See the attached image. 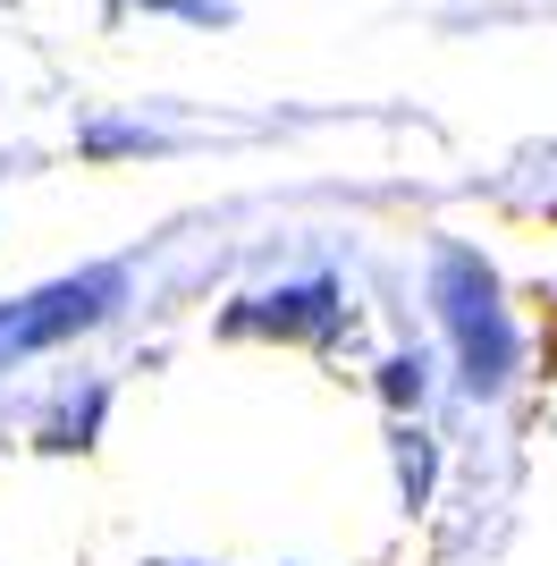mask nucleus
<instances>
[{
  "label": "nucleus",
  "instance_id": "f257e3e1",
  "mask_svg": "<svg viewBox=\"0 0 557 566\" xmlns=\"http://www.w3.org/2000/svg\"><path fill=\"white\" fill-rule=\"evenodd\" d=\"M440 322L448 338H456V373L473 398H498L515 373V322L498 313V287H490V271L473 254H456L448 245L440 254Z\"/></svg>",
  "mask_w": 557,
  "mask_h": 566
},
{
  "label": "nucleus",
  "instance_id": "20e7f679",
  "mask_svg": "<svg viewBox=\"0 0 557 566\" xmlns=\"http://www.w3.org/2000/svg\"><path fill=\"white\" fill-rule=\"evenodd\" d=\"M389 398H422V364H389Z\"/></svg>",
  "mask_w": 557,
  "mask_h": 566
},
{
  "label": "nucleus",
  "instance_id": "7ed1b4c3",
  "mask_svg": "<svg viewBox=\"0 0 557 566\" xmlns=\"http://www.w3.org/2000/svg\"><path fill=\"white\" fill-rule=\"evenodd\" d=\"M229 331H278V338H329L338 331V287L313 280V287H278V296H245L229 313Z\"/></svg>",
  "mask_w": 557,
  "mask_h": 566
},
{
  "label": "nucleus",
  "instance_id": "f03ea898",
  "mask_svg": "<svg viewBox=\"0 0 557 566\" xmlns=\"http://www.w3.org/2000/svg\"><path fill=\"white\" fill-rule=\"evenodd\" d=\"M118 296H127V271L102 262V271H76V280H51V287H34V296H18V305H0V373H18L34 355L69 347L76 331L111 322Z\"/></svg>",
  "mask_w": 557,
  "mask_h": 566
}]
</instances>
